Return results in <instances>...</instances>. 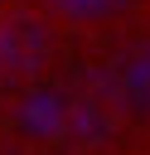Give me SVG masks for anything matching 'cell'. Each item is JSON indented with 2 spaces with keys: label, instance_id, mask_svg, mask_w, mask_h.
Masks as SVG:
<instances>
[{
  "label": "cell",
  "instance_id": "6da1fadb",
  "mask_svg": "<svg viewBox=\"0 0 150 155\" xmlns=\"http://www.w3.org/2000/svg\"><path fill=\"white\" fill-rule=\"evenodd\" d=\"M102 102L111 107V116L150 126V39H135L111 53L102 73Z\"/></svg>",
  "mask_w": 150,
  "mask_h": 155
},
{
  "label": "cell",
  "instance_id": "7a4b0ae2",
  "mask_svg": "<svg viewBox=\"0 0 150 155\" xmlns=\"http://www.w3.org/2000/svg\"><path fill=\"white\" fill-rule=\"evenodd\" d=\"M73 107H77V92H68L39 73L24 82V92L15 102V131L29 140H68L73 136Z\"/></svg>",
  "mask_w": 150,
  "mask_h": 155
},
{
  "label": "cell",
  "instance_id": "3957f363",
  "mask_svg": "<svg viewBox=\"0 0 150 155\" xmlns=\"http://www.w3.org/2000/svg\"><path fill=\"white\" fill-rule=\"evenodd\" d=\"M53 58V34L44 19L34 15H15L10 24H0V78L5 82H29L48 68Z\"/></svg>",
  "mask_w": 150,
  "mask_h": 155
},
{
  "label": "cell",
  "instance_id": "277c9868",
  "mask_svg": "<svg viewBox=\"0 0 150 155\" xmlns=\"http://www.w3.org/2000/svg\"><path fill=\"white\" fill-rule=\"evenodd\" d=\"M44 5V15H53L58 24H106V19H116V15H126V5L131 0H39Z\"/></svg>",
  "mask_w": 150,
  "mask_h": 155
}]
</instances>
